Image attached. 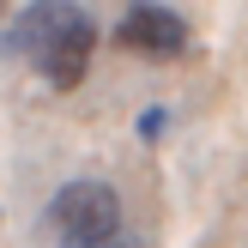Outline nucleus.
I'll use <instances>...</instances> for the list:
<instances>
[{
	"instance_id": "1",
	"label": "nucleus",
	"mask_w": 248,
	"mask_h": 248,
	"mask_svg": "<svg viewBox=\"0 0 248 248\" xmlns=\"http://www.w3.org/2000/svg\"><path fill=\"white\" fill-rule=\"evenodd\" d=\"M12 48H18L55 91H73V85L91 73L97 24L85 18L79 6H24L18 18H12Z\"/></svg>"
},
{
	"instance_id": "2",
	"label": "nucleus",
	"mask_w": 248,
	"mask_h": 248,
	"mask_svg": "<svg viewBox=\"0 0 248 248\" xmlns=\"http://www.w3.org/2000/svg\"><path fill=\"white\" fill-rule=\"evenodd\" d=\"M48 224L67 242H109V236H121V194L109 182L79 176L48 200Z\"/></svg>"
},
{
	"instance_id": "3",
	"label": "nucleus",
	"mask_w": 248,
	"mask_h": 248,
	"mask_svg": "<svg viewBox=\"0 0 248 248\" xmlns=\"http://www.w3.org/2000/svg\"><path fill=\"white\" fill-rule=\"evenodd\" d=\"M115 36L127 48H140V55H152V61H176V55H188V43H194L188 18L170 12V6H127V18L115 24Z\"/></svg>"
},
{
	"instance_id": "4",
	"label": "nucleus",
	"mask_w": 248,
	"mask_h": 248,
	"mask_svg": "<svg viewBox=\"0 0 248 248\" xmlns=\"http://www.w3.org/2000/svg\"><path fill=\"white\" fill-rule=\"evenodd\" d=\"M164 127H170V115H164V109H145V115H140V133H145V140H157Z\"/></svg>"
},
{
	"instance_id": "5",
	"label": "nucleus",
	"mask_w": 248,
	"mask_h": 248,
	"mask_svg": "<svg viewBox=\"0 0 248 248\" xmlns=\"http://www.w3.org/2000/svg\"><path fill=\"white\" fill-rule=\"evenodd\" d=\"M67 248H140L133 236H109V242H67Z\"/></svg>"
}]
</instances>
